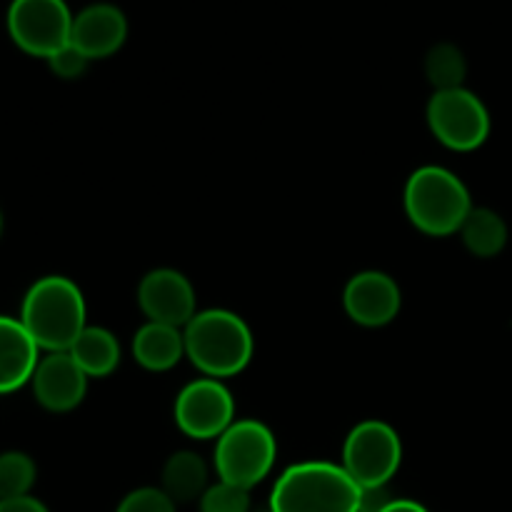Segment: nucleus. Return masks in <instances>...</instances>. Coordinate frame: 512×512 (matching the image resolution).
Instances as JSON below:
<instances>
[{
    "mask_svg": "<svg viewBox=\"0 0 512 512\" xmlns=\"http://www.w3.org/2000/svg\"><path fill=\"white\" fill-rule=\"evenodd\" d=\"M20 323L45 353H68L88 328L83 290L65 275H43L25 293Z\"/></svg>",
    "mask_w": 512,
    "mask_h": 512,
    "instance_id": "nucleus-1",
    "label": "nucleus"
},
{
    "mask_svg": "<svg viewBox=\"0 0 512 512\" xmlns=\"http://www.w3.org/2000/svg\"><path fill=\"white\" fill-rule=\"evenodd\" d=\"M185 358L203 378H235L250 365L255 338L238 313L225 308L198 310L183 328Z\"/></svg>",
    "mask_w": 512,
    "mask_h": 512,
    "instance_id": "nucleus-2",
    "label": "nucleus"
},
{
    "mask_svg": "<svg viewBox=\"0 0 512 512\" xmlns=\"http://www.w3.org/2000/svg\"><path fill=\"white\" fill-rule=\"evenodd\" d=\"M270 512H360V485L328 460H303L280 473Z\"/></svg>",
    "mask_w": 512,
    "mask_h": 512,
    "instance_id": "nucleus-3",
    "label": "nucleus"
},
{
    "mask_svg": "<svg viewBox=\"0 0 512 512\" xmlns=\"http://www.w3.org/2000/svg\"><path fill=\"white\" fill-rule=\"evenodd\" d=\"M403 205L410 223L430 238L460 233L475 208L463 178L443 165H423L415 170L405 183Z\"/></svg>",
    "mask_w": 512,
    "mask_h": 512,
    "instance_id": "nucleus-4",
    "label": "nucleus"
},
{
    "mask_svg": "<svg viewBox=\"0 0 512 512\" xmlns=\"http://www.w3.org/2000/svg\"><path fill=\"white\" fill-rule=\"evenodd\" d=\"M278 460V438L273 430L255 418L235 420L215 440L213 465L218 480L253 490L263 483Z\"/></svg>",
    "mask_w": 512,
    "mask_h": 512,
    "instance_id": "nucleus-5",
    "label": "nucleus"
},
{
    "mask_svg": "<svg viewBox=\"0 0 512 512\" xmlns=\"http://www.w3.org/2000/svg\"><path fill=\"white\" fill-rule=\"evenodd\" d=\"M425 118L435 140L455 153L478 150L490 138L493 128L488 105L465 85L453 90H435L425 108Z\"/></svg>",
    "mask_w": 512,
    "mask_h": 512,
    "instance_id": "nucleus-6",
    "label": "nucleus"
},
{
    "mask_svg": "<svg viewBox=\"0 0 512 512\" xmlns=\"http://www.w3.org/2000/svg\"><path fill=\"white\" fill-rule=\"evenodd\" d=\"M403 463V440L398 430L385 420H363L348 433L343 443L345 473L360 488H378L390 485Z\"/></svg>",
    "mask_w": 512,
    "mask_h": 512,
    "instance_id": "nucleus-7",
    "label": "nucleus"
},
{
    "mask_svg": "<svg viewBox=\"0 0 512 512\" xmlns=\"http://www.w3.org/2000/svg\"><path fill=\"white\" fill-rule=\"evenodd\" d=\"M73 18L65 0H10L5 23L23 53L48 60L70 43Z\"/></svg>",
    "mask_w": 512,
    "mask_h": 512,
    "instance_id": "nucleus-8",
    "label": "nucleus"
},
{
    "mask_svg": "<svg viewBox=\"0 0 512 512\" xmlns=\"http://www.w3.org/2000/svg\"><path fill=\"white\" fill-rule=\"evenodd\" d=\"M175 425L193 440H218L235 423V398L223 380L198 378L183 385L173 405Z\"/></svg>",
    "mask_w": 512,
    "mask_h": 512,
    "instance_id": "nucleus-9",
    "label": "nucleus"
},
{
    "mask_svg": "<svg viewBox=\"0 0 512 512\" xmlns=\"http://www.w3.org/2000/svg\"><path fill=\"white\" fill-rule=\"evenodd\" d=\"M138 305L150 323L185 328L198 313V295L188 275L175 268H155L140 280Z\"/></svg>",
    "mask_w": 512,
    "mask_h": 512,
    "instance_id": "nucleus-10",
    "label": "nucleus"
},
{
    "mask_svg": "<svg viewBox=\"0 0 512 512\" xmlns=\"http://www.w3.org/2000/svg\"><path fill=\"white\" fill-rule=\"evenodd\" d=\"M343 308L353 323L363 328H383L400 315L403 293L395 278L383 270H363L345 285Z\"/></svg>",
    "mask_w": 512,
    "mask_h": 512,
    "instance_id": "nucleus-11",
    "label": "nucleus"
},
{
    "mask_svg": "<svg viewBox=\"0 0 512 512\" xmlns=\"http://www.w3.org/2000/svg\"><path fill=\"white\" fill-rule=\"evenodd\" d=\"M88 380L70 353H45L35 368L30 388L40 408L48 413H70L85 400Z\"/></svg>",
    "mask_w": 512,
    "mask_h": 512,
    "instance_id": "nucleus-12",
    "label": "nucleus"
},
{
    "mask_svg": "<svg viewBox=\"0 0 512 512\" xmlns=\"http://www.w3.org/2000/svg\"><path fill=\"white\" fill-rule=\"evenodd\" d=\"M128 30V18L120 5L90 3L75 13L70 43L88 60H103L123 48Z\"/></svg>",
    "mask_w": 512,
    "mask_h": 512,
    "instance_id": "nucleus-13",
    "label": "nucleus"
},
{
    "mask_svg": "<svg viewBox=\"0 0 512 512\" xmlns=\"http://www.w3.org/2000/svg\"><path fill=\"white\" fill-rule=\"evenodd\" d=\"M40 358L38 343L30 338L20 318L0 315V395L28 385Z\"/></svg>",
    "mask_w": 512,
    "mask_h": 512,
    "instance_id": "nucleus-14",
    "label": "nucleus"
},
{
    "mask_svg": "<svg viewBox=\"0 0 512 512\" xmlns=\"http://www.w3.org/2000/svg\"><path fill=\"white\" fill-rule=\"evenodd\" d=\"M130 350H133L135 363L150 373L173 370L185 358L183 328L145 320V325L135 330Z\"/></svg>",
    "mask_w": 512,
    "mask_h": 512,
    "instance_id": "nucleus-15",
    "label": "nucleus"
},
{
    "mask_svg": "<svg viewBox=\"0 0 512 512\" xmlns=\"http://www.w3.org/2000/svg\"><path fill=\"white\" fill-rule=\"evenodd\" d=\"M68 353L88 378H108L118 370L120 358H123L115 333H110L103 325H88L70 345Z\"/></svg>",
    "mask_w": 512,
    "mask_h": 512,
    "instance_id": "nucleus-16",
    "label": "nucleus"
},
{
    "mask_svg": "<svg viewBox=\"0 0 512 512\" xmlns=\"http://www.w3.org/2000/svg\"><path fill=\"white\" fill-rule=\"evenodd\" d=\"M160 488L165 490L175 505L193 503L203 498L208 485V465L193 450H178L168 458L163 468V483Z\"/></svg>",
    "mask_w": 512,
    "mask_h": 512,
    "instance_id": "nucleus-17",
    "label": "nucleus"
},
{
    "mask_svg": "<svg viewBox=\"0 0 512 512\" xmlns=\"http://www.w3.org/2000/svg\"><path fill=\"white\" fill-rule=\"evenodd\" d=\"M463 245L475 258H495L508 245V223L493 208H473L460 228Z\"/></svg>",
    "mask_w": 512,
    "mask_h": 512,
    "instance_id": "nucleus-18",
    "label": "nucleus"
},
{
    "mask_svg": "<svg viewBox=\"0 0 512 512\" xmlns=\"http://www.w3.org/2000/svg\"><path fill=\"white\" fill-rule=\"evenodd\" d=\"M425 78L435 90L463 88L468 78V60L455 43H435L425 55Z\"/></svg>",
    "mask_w": 512,
    "mask_h": 512,
    "instance_id": "nucleus-19",
    "label": "nucleus"
},
{
    "mask_svg": "<svg viewBox=\"0 0 512 512\" xmlns=\"http://www.w3.org/2000/svg\"><path fill=\"white\" fill-rule=\"evenodd\" d=\"M35 478H38V468L28 453L23 450L0 453V500L30 495Z\"/></svg>",
    "mask_w": 512,
    "mask_h": 512,
    "instance_id": "nucleus-20",
    "label": "nucleus"
},
{
    "mask_svg": "<svg viewBox=\"0 0 512 512\" xmlns=\"http://www.w3.org/2000/svg\"><path fill=\"white\" fill-rule=\"evenodd\" d=\"M200 512H250V490L218 480L200 498Z\"/></svg>",
    "mask_w": 512,
    "mask_h": 512,
    "instance_id": "nucleus-21",
    "label": "nucleus"
},
{
    "mask_svg": "<svg viewBox=\"0 0 512 512\" xmlns=\"http://www.w3.org/2000/svg\"><path fill=\"white\" fill-rule=\"evenodd\" d=\"M115 512H178L163 488H138L120 500Z\"/></svg>",
    "mask_w": 512,
    "mask_h": 512,
    "instance_id": "nucleus-22",
    "label": "nucleus"
},
{
    "mask_svg": "<svg viewBox=\"0 0 512 512\" xmlns=\"http://www.w3.org/2000/svg\"><path fill=\"white\" fill-rule=\"evenodd\" d=\"M88 65H90V60L85 58V55L80 53L73 43H68L65 48H60L58 53L50 55L48 58V68L53 70V75H58V78H63V80L80 78V75L88 70Z\"/></svg>",
    "mask_w": 512,
    "mask_h": 512,
    "instance_id": "nucleus-23",
    "label": "nucleus"
},
{
    "mask_svg": "<svg viewBox=\"0 0 512 512\" xmlns=\"http://www.w3.org/2000/svg\"><path fill=\"white\" fill-rule=\"evenodd\" d=\"M390 485H378V488H360V512H383L393 503Z\"/></svg>",
    "mask_w": 512,
    "mask_h": 512,
    "instance_id": "nucleus-24",
    "label": "nucleus"
},
{
    "mask_svg": "<svg viewBox=\"0 0 512 512\" xmlns=\"http://www.w3.org/2000/svg\"><path fill=\"white\" fill-rule=\"evenodd\" d=\"M0 512H50L43 500L33 498V495H23V498L0 500Z\"/></svg>",
    "mask_w": 512,
    "mask_h": 512,
    "instance_id": "nucleus-25",
    "label": "nucleus"
},
{
    "mask_svg": "<svg viewBox=\"0 0 512 512\" xmlns=\"http://www.w3.org/2000/svg\"><path fill=\"white\" fill-rule=\"evenodd\" d=\"M383 512H430L425 505L415 503V500H408V498H395L393 503L388 505Z\"/></svg>",
    "mask_w": 512,
    "mask_h": 512,
    "instance_id": "nucleus-26",
    "label": "nucleus"
},
{
    "mask_svg": "<svg viewBox=\"0 0 512 512\" xmlns=\"http://www.w3.org/2000/svg\"><path fill=\"white\" fill-rule=\"evenodd\" d=\"M0 238H3V210H0Z\"/></svg>",
    "mask_w": 512,
    "mask_h": 512,
    "instance_id": "nucleus-27",
    "label": "nucleus"
}]
</instances>
